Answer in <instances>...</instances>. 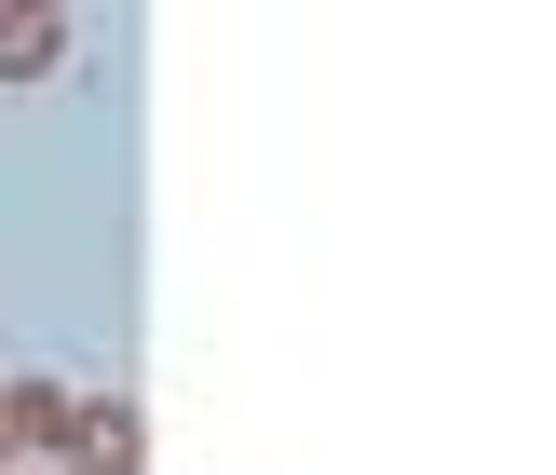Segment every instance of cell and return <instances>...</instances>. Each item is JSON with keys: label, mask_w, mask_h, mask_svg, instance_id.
Returning a JSON list of instances; mask_svg holds the SVG:
<instances>
[{"label": "cell", "mask_w": 556, "mask_h": 475, "mask_svg": "<svg viewBox=\"0 0 556 475\" xmlns=\"http://www.w3.org/2000/svg\"><path fill=\"white\" fill-rule=\"evenodd\" d=\"M54 475H150V408H136V395H81Z\"/></svg>", "instance_id": "obj_1"}, {"label": "cell", "mask_w": 556, "mask_h": 475, "mask_svg": "<svg viewBox=\"0 0 556 475\" xmlns=\"http://www.w3.org/2000/svg\"><path fill=\"white\" fill-rule=\"evenodd\" d=\"M68 380H0V435H14V462H54L68 449Z\"/></svg>", "instance_id": "obj_2"}, {"label": "cell", "mask_w": 556, "mask_h": 475, "mask_svg": "<svg viewBox=\"0 0 556 475\" xmlns=\"http://www.w3.org/2000/svg\"><path fill=\"white\" fill-rule=\"evenodd\" d=\"M68 68V14H0V82H54Z\"/></svg>", "instance_id": "obj_3"}, {"label": "cell", "mask_w": 556, "mask_h": 475, "mask_svg": "<svg viewBox=\"0 0 556 475\" xmlns=\"http://www.w3.org/2000/svg\"><path fill=\"white\" fill-rule=\"evenodd\" d=\"M0 475H14V462H0Z\"/></svg>", "instance_id": "obj_4"}]
</instances>
